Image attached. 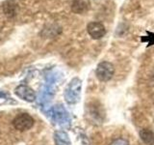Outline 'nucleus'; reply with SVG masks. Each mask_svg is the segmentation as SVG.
<instances>
[{"label":"nucleus","instance_id":"f257e3e1","mask_svg":"<svg viewBox=\"0 0 154 145\" xmlns=\"http://www.w3.org/2000/svg\"><path fill=\"white\" fill-rule=\"evenodd\" d=\"M81 86H82V82L78 77H75V79H73L69 82V84L67 86L66 93H65L66 101L67 103L75 104L79 101Z\"/></svg>","mask_w":154,"mask_h":145},{"label":"nucleus","instance_id":"f03ea898","mask_svg":"<svg viewBox=\"0 0 154 145\" xmlns=\"http://www.w3.org/2000/svg\"><path fill=\"white\" fill-rule=\"evenodd\" d=\"M114 74H115V66L111 62L102 61L96 67L95 76L98 80L102 82L109 81L113 77Z\"/></svg>","mask_w":154,"mask_h":145},{"label":"nucleus","instance_id":"7ed1b4c3","mask_svg":"<svg viewBox=\"0 0 154 145\" xmlns=\"http://www.w3.org/2000/svg\"><path fill=\"white\" fill-rule=\"evenodd\" d=\"M34 122L35 121L31 115L27 113H20L13 120V126L16 130L24 132V130H30L34 126Z\"/></svg>","mask_w":154,"mask_h":145},{"label":"nucleus","instance_id":"20e7f679","mask_svg":"<svg viewBox=\"0 0 154 145\" xmlns=\"http://www.w3.org/2000/svg\"><path fill=\"white\" fill-rule=\"evenodd\" d=\"M87 31H88L89 35L94 39V40H99V39L103 38L106 34L105 26L101 22L97 21H91L87 25Z\"/></svg>","mask_w":154,"mask_h":145},{"label":"nucleus","instance_id":"39448f33","mask_svg":"<svg viewBox=\"0 0 154 145\" xmlns=\"http://www.w3.org/2000/svg\"><path fill=\"white\" fill-rule=\"evenodd\" d=\"M16 93L20 97L21 99L25 100L27 102H33L34 100L36 99V94L30 87H28L26 85H20L18 86L17 90H16Z\"/></svg>","mask_w":154,"mask_h":145},{"label":"nucleus","instance_id":"423d86ee","mask_svg":"<svg viewBox=\"0 0 154 145\" xmlns=\"http://www.w3.org/2000/svg\"><path fill=\"white\" fill-rule=\"evenodd\" d=\"M89 0H73L71 3V11L75 14H84L90 9Z\"/></svg>","mask_w":154,"mask_h":145},{"label":"nucleus","instance_id":"0eeeda50","mask_svg":"<svg viewBox=\"0 0 154 145\" xmlns=\"http://www.w3.org/2000/svg\"><path fill=\"white\" fill-rule=\"evenodd\" d=\"M4 13L8 17H14L17 12V4L14 0H9L3 5Z\"/></svg>","mask_w":154,"mask_h":145},{"label":"nucleus","instance_id":"6e6552de","mask_svg":"<svg viewBox=\"0 0 154 145\" xmlns=\"http://www.w3.org/2000/svg\"><path fill=\"white\" fill-rule=\"evenodd\" d=\"M140 137L146 145H154V133L150 130L143 129L140 132Z\"/></svg>","mask_w":154,"mask_h":145},{"label":"nucleus","instance_id":"1a4fd4ad","mask_svg":"<svg viewBox=\"0 0 154 145\" xmlns=\"http://www.w3.org/2000/svg\"><path fill=\"white\" fill-rule=\"evenodd\" d=\"M147 33V37H143L142 38V42H147L148 45L147 46H152L154 45V33L151 32H146Z\"/></svg>","mask_w":154,"mask_h":145},{"label":"nucleus","instance_id":"9d476101","mask_svg":"<svg viewBox=\"0 0 154 145\" xmlns=\"http://www.w3.org/2000/svg\"><path fill=\"white\" fill-rule=\"evenodd\" d=\"M109 145H130V144L125 138L120 137V138H117V139L113 140V141L111 142Z\"/></svg>","mask_w":154,"mask_h":145}]
</instances>
